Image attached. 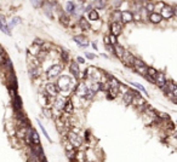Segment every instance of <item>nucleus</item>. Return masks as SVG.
<instances>
[{
	"label": "nucleus",
	"instance_id": "nucleus-33",
	"mask_svg": "<svg viewBox=\"0 0 177 162\" xmlns=\"http://www.w3.org/2000/svg\"><path fill=\"white\" fill-rule=\"evenodd\" d=\"M106 4H107V2L103 1V0H102V1H93V2H92V5H93L95 7H97V9H103L104 6H106Z\"/></svg>",
	"mask_w": 177,
	"mask_h": 162
},
{
	"label": "nucleus",
	"instance_id": "nucleus-39",
	"mask_svg": "<svg viewBox=\"0 0 177 162\" xmlns=\"http://www.w3.org/2000/svg\"><path fill=\"white\" fill-rule=\"evenodd\" d=\"M95 94H96V93H95L93 91L88 89V93H86V97H85V98H86V99H92V98L95 97Z\"/></svg>",
	"mask_w": 177,
	"mask_h": 162
},
{
	"label": "nucleus",
	"instance_id": "nucleus-49",
	"mask_svg": "<svg viewBox=\"0 0 177 162\" xmlns=\"http://www.w3.org/2000/svg\"><path fill=\"white\" fill-rule=\"evenodd\" d=\"M133 19H136V21H140V19H141V15H140V12L133 14Z\"/></svg>",
	"mask_w": 177,
	"mask_h": 162
},
{
	"label": "nucleus",
	"instance_id": "nucleus-25",
	"mask_svg": "<svg viewBox=\"0 0 177 162\" xmlns=\"http://www.w3.org/2000/svg\"><path fill=\"white\" fill-rule=\"evenodd\" d=\"M100 18V16L97 14L96 10H91L90 12H88V21H97Z\"/></svg>",
	"mask_w": 177,
	"mask_h": 162
},
{
	"label": "nucleus",
	"instance_id": "nucleus-23",
	"mask_svg": "<svg viewBox=\"0 0 177 162\" xmlns=\"http://www.w3.org/2000/svg\"><path fill=\"white\" fill-rule=\"evenodd\" d=\"M59 21H61V23H62L64 27H68V26H69V23H71V17H69L68 15H66V14H61Z\"/></svg>",
	"mask_w": 177,
	"mask_h": 162
},
{
	"label": "nucleus",
	"instance_id": "nucleus-41",
	"mask_svg": "<svg viewBox=\"0 0 177 162\" xmlns=\"http://www.w3.org/2000/svg\"><path fill=\"white\" fill-rule=\"evenodd\" d=\"M166 128H169V130H174L175 128V125H174V122L172 121H167V123H166Z\"/></svg>",
	"mask_w": 177,
	"mask_h": 162
},
{
	"label": "nucleus",
	"instance_id": "nucleus-30",
	"mask_svg": "<svg viewBox=\"0 0 177 162\" xmlns=\"http://www.w3.org/2000/svg\"><path fill=\"white\" fill-rule=\"evenodd\" d=\"M157 74H158V70L155 69V68H153V67H148V69H147V75H149L150 77H155L157 76Z\"/></svg>",
	"mask_w": 177,
	"mask_h": 162
},
{
	"label": "nucleus",
	"instance_id": "nucleus-28",
	"mask_svg": "<svg viewBox=\"0 0 177 162\" xmlns=\"http://www.w3.org/2000/svg\"><path fill=\"white\" fill-rule=\"evenodd\" d=\"M76 154H78V151L73 149V150H71V151H67V157L71 160V161H75L76 160Z\"/></svg>",
	"mask_w": 177,
	"mask_h": 162
},
{
	"label": "nucleus",
	"instance_id": "nucleus-16",
	"mask_svg": "<svg viewBox=\"0 0 177 162\" xmlns=\"http://www.w3.org/2000/svg\"><path fill=\"white\" fill-rule=\"evenodd\" d=\"M14 108H15L16 113H17V111H22V99H21V97L17 96V94L14 97Z\"/></svg>",
	"mask_w": 177,
	"mask_h": 162
},
{
	"label": "nucleus",
	"instance_id": "nucleus-43",
	"mask_svg": "<svg viewBox=\"0 0 177 162\" xmlns=\"http://www.w3.org/2000/svg\"><path fill=\"white\" fill-rule=\"evenodd\" d=\"M109 39H110V45H113V46L117 45V38L114 35H109Z\"/></svg>",
	"mask_w": 177,
	"mask_h": 162
},
{
	"label": "nucleus",
	"instance_id": "nucleus-54",
	"mask_svg": "<svg viewBox=\"0 0 177 162\" xmlns=\"http://www.w3.org/2000/svg\"><path fill=\"white\" fill-rule=\"evenodd\" d=\"M114 5H121V1H113Z\"/></svg>",
	"mask_w": 177,
	"mask_h": 162
},
{
	"label": "nucleus",
	"instance_id": "nucleus-44",
	"mask_svg": "<svg viewBox=\"0 0 177 162\" xmlns=\"http://www.w3.org/2000/svg\"><path fill=\"white\" fill-rule=\"evenodd\" d=\"M103 41H104V45H106V46L110 45V39H109V35H104Z\"/></svg>",
	"mask_w": 177,
	"mask_h": 162
},
{
	"label": "nucleus",
	"instance_id": "nucleus-32",
	"mask_svg": "<svg viewBox=\"0 0 177 162\" xmlns=\"http://www.w3.org/2000/svg\"><path fill=\"white\" fill-rule=\"evenodd\" d=\"M19 22H21V19H19L18 17H15V18H14V19H12V21H11L9 24H7V27H9V30L11 29V28H14L16 24H17V23H19Z\"/></svg>",
	"mask_w": 177,
	"mask_h": 162
},
{
	"label": "nucleus",
	"instance_id": "nucleus-46",
	"mask_svg": "<svg viewBox=\"0 0 177 162\" xmlns=\"http://www.w3.org/2000/svg\"><path fill=\"white\" fill-rule=\"evenodd\" d=\"M76 63L78 64H85V59L83 58V57H78L76 58Z\"/></svg>",
	"mask_w": 177,
	"mask_h": 162
},
{
	"label": "nucleus",
	"instance_id": "nucleus-34",
	"mask_svg": "<svg viewBox=\"0 0 177 162\" xmlns=\"http://www.w3.org/2000/svg\"><path fill=\"white\" fill-rule=\"evenodd\" d=\"M127 91H129V87L120 82V85H119V92H120V93H123V96H124L125 93H127Z\"/></svg>",
	"mask_w": 177,
	"mask_h": 162
},
{
	"label": "nucleus",
	"instance_id": "nucleus-18",
	"mask_svg": "<svg viewBox=\"0 0 177 162\" xmlns=\"http://www.w3.org/2000/svg\"><path fill=\"white\" fill-rule=\"evenodd\" d=\"M79 24H80V28L83 30H88L91 28V26H90V23H88V21L85 18V17H80V19H79Z\"/></svg>",
	"mask_w": 177,
	"mask_h": 162
},
{
	"label": "nucleus",
	"instance_id": "nucleus-40",
	"mask_svg": "<svg viewBox=\"0 0 177 162\" xmlns=\"http://www.w3.org/2000/svg\"><path fill=\"white\" fill-rule=\"evenodd\" d=\"M38 123H39V127L41 128V131H43V133H44V135L46 137V138H47V139H49V140H50V137H49V134H47V132H46L45 127L43 126V125H41V122H39V121H38Z\"/></svg>",
	"mask_w": 177,
	"mask_h": 162
},
{
	"label": "nucleus",
	"instance_id": "nucleus-12",
	"mask_svg": "<svg viewBox=\"0 0 177 162\" xmlns=\"http://www.w3.org/2000/svg\"><path fill=\"white\" fill-rule=\"evenodd\" d=\"M148 18H149V21H150L153 24H159L162 21V17L159 12H153V14H150Z\"/></svg>",
	"mask_w": 177,
	"mask_h": 162
},
{
	"label": "nucleus",
	"instance_id": "nucleus-24",
	"mask_svg": "<svg viewBox=\"0 0 177 162\" xmlns=\"http://www.w3.org/2000/svg\"><path fill=\"white\" fill-rule=\"evenodd\" d=\"M73 40L79 45V46H81V45H84V44H88V40H86L85 36H83V35H75L73 38Z\"/></svg>",
	"mask_w": 177,
	"mask_h": 162
},
{
	"label": "nucleus",
	"instance_id": "nucleus-29",
	"mask_svg": "<svg viewBox=\"0 0 177 162\" xmlns=\"http://www.w3.org/2000/svg\"><path fill=\"white\" fill-rule=\"evenodd\" d=\"M146 11L149 12V15L153 14V12H155V5L153 2H147L146 4Z\"/></svg>",
	"mask_w": 177,
	"mask_h": 162
},
{
	"label": "nucleus",
	"instance_id": "nucleus-8",
	"mask_svg": "<svg viewBox=\"0 0 177 162\" xmlns=\"http://www.w3.org/2000/svg\"><path fill=\"white\" fill-rule=\"evenodd\" d=\"M154 84L157 85V86H159L160 89L165 86V84H166V77H165V75L162 73H159L157 74V76L154 77Z\"/></svg>",
	"mask_w": 177,
	"mask_h": 162
},
{
	"label": "nucleus",
	"instance_id": "nucleus-19",
	"mask_svg": "<svg viewBox=\"0 0 177 162\" xmlns=\"http://www.w3.org/2000/svg\"><path fill=\"white\" fill-rule=\"evenodd\" d=\"M0 29L2 30L4 33H6V34H10V30H9V27H7V23H6L5 18H4L1 15H0Z\"/></svg>",
	"mask_w": 177,
	"mask_h": 162
},
{
	"label": "nucleus",
	"instance_id": "nucleus-50",
	"mask_svg": "<svg viewBox=\"0 0 177 162\" xmlns=\"http://www.w3.org/2000/svg\"><path fill=\"white\" fill-rule=\"evenodd\" d=\"M145 77H146V80H148V81H150V82H153V84H154V79H153V77H150L149 75H145Z\"/></svg>",
	"mask_w": 177,
	"mask_h": 162
},
{
	"label": "nucleus",
	"instance_id": "nucleus-15",
	"mask_svg": "<svg viewBox=\"0 0 177 162\" xmlns=\"http://www.w3.org/2000/svg\"><path fill=\"white\" fill-rule=\"evenodd\" d=\"M67 101H68V99H66V98H63V97H58V98L56 99V102H55V108L58 109V110H63V109H64V105L67 103Z\"/></svg>",
	"mask_w": 177,
	"mask_h": 162
},
{
	"label": "nucleus",
	"instance_id": "nucleus-55",
	"mask_svg": "<svg viewBox=\"0 0 177 162\" xmlns=\"http://www.w3.org/2000/svg\"><path fill=\"white\" fill-rule=\"evenodd\" d=\"M174 135H175V138H176V139H177V131H176V132H175V134H174Z\"/></svg>",
	"mask_w": 177,
	"mask_h": 162
},
{
	"label": "nucleus",
	"instance_id": "nucleus-26",
	"mask_svg": "<svg viewBox=\"0 0 177 162\" xmlns=\"http://www.w3.org/2000/svg\"><path fill=\"white\" fill-rule=\"evenodd\" d=\"M132 98L133 96L127 91V93H125L124 96H123V101H124V103L126 104V105H129V104H131V102H132Z\"/></svg>",
	"mask_w": 177,
	"mask_h": 162
},
{
	"label": "nucleus",
	"instance_id": "nucleus-3",
	"mask_svg": "<svg viewBox=\"0 0 177 162\" xmlns=\"http://www.w3.org/2000/svg\"><path fill=\"white\" fill-rule=\"evenodd\" d=\"M62 69H63V64H54V65L47 70L46 76H47L49 79H54V77L58 76L59 74H61Z\"/></svg>",
	"mask_w": 177,
	"mask_h": 162
},
{
	"label": "nucleus",
	"instance_id": "nucleus-10",
	"mask_svg": "<svg viewBox=\"0 0 177 162\" xmlns=\"http://www.w3.org/2000/svg\"><path fill=\"white\" fill-rule=\"evenodd\" d=\"M88 86L85 84H79L76 86V89H75V93L79 96V97H86V93H88Z\"/></svg>",
	"mask_w": 177,
	"mask_h": 162
},
{
	"label": "nucleus",
	"instance_id": "nucleus-35",
	"mask_svg": "<svg viewBox=\"0 0 177 162\" xmlns=\"http://www.w3.org/2000/svg\"><path fill=\"white\" fill-rule=\"evenodd\" d=\"M157 115H158V118H160V120H167V121L170 120V115H167V114H165V113H160V111H159Z\"/></svg>",
	"mask_w": 177,
	"mask_h": 162
},
{
	"label": "nucleus",
	"instance_id": "nucleus-2",
	"mask_svg": "<svg viewBox=\"0 0 177 162\" xmlns=\"http://www.w3.org/2000/svg\"><path fill=\"white\" fill-rule=\"evenodd\" d=\"M68 142H69L74 147H78L83 144V138H81L79 134H76V133H74L73 131H71V132H68Z\"/></svg>",
	"mask_w": 177,
	"mask_h": 162
},
{
	"label": "nucleus",
	"instance_id": "nucleus-27",
	"mask_svg": "<svg viewBox=\"0 0 177 162\" xmlns=\"http://www.w3.org/2000/svg\"><path fill=\"white\" fill-rule=\"evenodd\" d=\"M29 73H30V76H32L33 79H35V77H38V76L40 75V69H39L38 67H33L29 70Z\"/></svg>",
	"mask_w": 177,
	"mask_h": 162
},
{
	"label": "nucleus",
	"instance_id": "nucleus-37",
	"mask_svg": "<svg viewBox=\"0 0 177 162\" xmlns=\"http://www.w3.org/2000/svg\"><path fill=\"white\" fill-rule=\"evenodd\" d=\"M43 111H44V115L46 116V118H52V111L50 110V109H47V108H44L43 109Z\"/></svg>",
	"mask_w": 177,
	"mask_h": 162
},
{
	"label": "nucleus",
	"instance_id": "nucleus-51",
	"mask_svg": "<svg viewBox=\"0 0 177 162\" xmlns=\"http://www.w3.org/2000/svg\"><path fill=\"white\" fill-rule=\"evenodd\" d=\"M0 56H5V51H4V48H2L1 45H0Z\"/></svg>",
	"mask_w": 177,
	"mask_h": 162
},
{
	"label": "nucleus",
	"instance_id": "nucleus-1",
	"mask_svg": "<svg viewBox=\"0 0 177 162\" xmlns=\"http://www.w3.org/2000/svg\"><path fill=\"white\" fill-rule=\"evenodd\" d=\"M71 77L67 76V75H63L62 77L58 79V82H57V89L58 91H68L69 87H71Z\"/></svg>",
	"mask_w": 177,
	"mask_h": 162
},
{
	"label": "nucleus",
	"instance_id": "nucleus-36",
	"mask_svg": "<svg viewBox=\"0 0 177 162\" xmlns=\"http://www.w3.org/2000/svg\"><path fill=\"white\" fill-rule=\"evenodd\" d=\"M132 86H135V87H137V89H140V91H142L143 93H147V91H146V89L142 86V85H140V84H137V82H130Z\"/></svg>",
	"mask_w": 177,
	"mask_h": 162
},
{
	"label": "nucleus",
	"instance_id": "nucleus-17",
	"mask_svg": "<svg viewBox=\"0 0 177 162\" xmlns=\"http://www.w3.org/2000/svg\"><path fill=\"white\" fill-rule=\"evenodd\" d=\"M110 16H112V17H110V19H112V23H120V21H121V12H120L119 10H115V11H113Z\"/></svg>",
	"mask_w": 177,
	"mask_h": 162
},
{
	"label": "nucleus",
	"instance_id": "nucleus-48",
	"mask_svg": "<svg viewBox=\"0 0 177 162\" xmlns=\"http://www.w3.org/2000/svg\"><path fill=\"white\" fill-rule=\"evenodd\" d=\"M106 47H107L108 51H110L112 53H114V46H113V45H108V46H106Z\"/></svg>",
	"mask_w": 177,
	"mask_h": 162
},
{
	"label": "nucleus",
	"instance_id": "nucleus-53",
	"mask_svg": "<svg viewBox=\"0 0 177 162\" xmlns=\"http://www.w3.org/2000/svg\"><path fill=\"white\" fill-rule=\"evenodd\" d=\"M171 101L175 104H177V97H171Z\"/></svg>",
	"mask_w": 177,
	"mask_h": 162
},
{
	"label": "nucleus",
	"instance_id": "nucleus-52",
	"mask_svg": "<svg viewBox=\"0 0 177 162\" xmlns=\"http://www.w3.org/2000/svg\"><path fill=\"white\" fill-rule=\"evenodd\" d=\"M172 10H174V16H176V17H177V6L172 7Z\"/></svg>",
	"mask_w": 177,
	"mask_h": 162
},
{
	"label": "nucleus",
	"instance_id": "nucleus-47",
	"mask_svg": "<svg viewBox=\"0 0 177 162\" xmlns=\"http://www.w3.org/2000/svg\"><path fill=\"white\" fill-rule=\"evenodd\" d=\"M85 56H86V58H88V59H93V58H95V55H93V53H90V52H86V53H85Z\"/></svg>",
	"mask_w": 177,
	"mask_h": 162
},
{
	"label": "nucleus",
	"instance_id": "nucleus-14",
	"mask_svg": "<svg viewBox=\"0 0 177 162\" xmlns=\"http://www.w3.org/2000/svg\"><path fill=\"white\" fill-rule=\"evenodd\" d=\"M30 140H32L33 145H40V137H39L38 132L33 128H32V132H30Z\"/></svg>",
	"mask_w": 177,
	"mask_h": 162
},
{
	"label": "nucleus",
	"instance_id": "nucleus-11",
	"mask_svg": "<svg viewBox=\"0 0 177 162\" xmlns=\"http://www.w3.org/2000/svg\"><path fill=\"white\" fill-rule=\"evenodd\" d=\"M69 69H71V73L75 79L79 77L80 75V69H79V64L76 62H71V65H69Z\"/></svg>",
	"mask_w": 177,
	"mask_h": 162
},
{
	"label": "nucleus",
	"instance_id": "nucleus-21",
	"mask_svg": "<svg viewBox=\"0 0 177 162\" xmlns=\"http://www.w3.org/2000/svg\"><path fill=\"white\" fill-rule=\"evenodd\" d=\"M74 110V105H73V102H72V99H68L67 101V103L64 105V109H63V111L64 113H67V114H72Z\"/></svg>",
	"mask_w": 177,
	"mask_h": 162
},
{
	"label": "nucleus",
	"instance_id": "nucleus-42",
	"mask_svg": "<svg viewBox=\"0 0 177 162\" xmlns=\"http://www.w3.org/2000/svg\"><path fill=\"white\" fill-rule=\"evenodd\" d=\"M32 4L34 5V7H40L41 5H44V1H32Z\"/></svg>",
	"mask_w": 177,
	"mask_h": 162
},
{
	"label": "nucleus",
	"instance_id": "nucleus-4",
	"mask_svg": "<svg viewBox=\"0 0 177 162\" xmlns=\"http://www.w3.org/2000/svg\"><path fill=\"white\" fill-rule=\"evenodd\" d=\"M135 56H133L132 53L130 52V51H124V55H123V57H121V60L124 62V64L125 65H127V67H133V60H135Z\"/></svg>",
	"mask_w": 177,
	"mask_h": 162
},
{
	"label": "nucleus",
	"instance_id": "nucleus-20",
	"mask_svg": "<svg viewBox=\"0 0 177 162\" xmlns=\"http://www.w3.org/2000/svg\"><path fill=\"white\" fill-rule=\"evenodd\" d=\"M67 12L71 14V15H75V11H76V6H75V2L73 1H68L67 2V7H66Z\"/></svg>",
	"mask_w": 177,
	"mask_h": 162
},
{
	"label": "nucleus",
	"instance_id": "nucleus-6",
	"mask_svg": "<svg viewBox=\"0 0 177 162\" xmlns=\"http://www.w3.org/2000/svg\"><path fill=\"white\" fill-rule=\"evenodd\" d=\"M45 89H46V93H47L49 96H51V97H55V96H57V93H58L57 85H56V84H52V82L46 84Z\"/></svg>",
	"mask_w": 177,
	"mask_h": 162
},
{
	"label": "nucleus",
	"instance_id": "nucleus-7",
	"mask_svg": "<svg viewBox=\"0 0 177 162\" xmlns=\"http://www.w3.org/2000/svg\"><path fill=\"white\" fill-rule=\"evenodd\" d=\"M109 29H110V35H114V36L117 38V36L120 35V33H121L123 26H121V23H110Z\"/></svg>",
	"mask_w": 177,
	"mask_h": 162
},
{
	"label": "nucleus",
	"instance_id": "nucleus-13",
	"mask_svg": "<svg viewBox=\"0 0 177 162\" xmlns=\"http://www.w3.org/2000/svg\"><path fill=\"white\" fill-rule=\"evenodd\" d=\"M133 21V14L130 11H123L121 12V22L123 23H129Z\"/></svg>",
	"mask_w": 177,
	"mask_h": 162
},
{
	"label": "nucleus",
	"instance_id": "nucleus-38",
	"mask_svg": "<svg viewBox=\"0 0 177 162\" xmlns=\"http://www.w3.org/2000/svg\"><path fill=\"white\" fill-rule=\"evenodd\" d=\"M61 58L63 59V62H68V60H69V56H68V53H67L66 51H62V53H61Z\"/></svg>",
	"mask_w": 177,
	"mask_h": 162
},
{
	"label": "nucleus",
	"instance_id": "nucleus-5",
	"mask_svg": "<svg viewBox=\"0 0 177 162\" xmlns=\"http://www.w3.org/2000/svg\"><path fill=\"white\" fill-rule=\"evenodd\" d=\"M132 105L135 106H137L138 109H141V110H143V109H146V101L141 97V96H136V97H133L132 98V102H131Z\"/></svg>",
	"mask_w": 177,
	"mask_h": 162
},
{
	"label": "nucleus",
	"instance_id": "nucleus-31",
	"mask_svg": "<svg viewBox=\"0 0 177 162\" xmlns=\"http://www.w3.org/2000/svg\"><path fill=\"white\" fill-rule=\"evenodd\" d=\"M145 65H146V63L142 59L135 58V60H133V68H140V67H145Z\"/></svg>",
	"mask_w": 177,
	"mask_h": 162
},
{
	"label": "nucleus",
	"instance_id": "nucleus-22",
	"mask_svg": "<svg viewBox=\"0 0 177 162\" xmlns=\"http://www.w3.org/2000/svg\"><path fill=\"white\" fill-rule=\"evenodd\" d=\"M124 51H125V48H124L123 46H120V45H118V44L114 46V55H115L118 58H121V57H123Z\"/></svg>",
	"mask_w": 177,
	"mask_h": 162
},
{
	"label": "nucleus",
	"instance_id": "nucleus-9",
	"mask_svg": "<svg viewBox=\"0 0 177 162\" xmlns=\"http://www.w3.org/2000/svg\"><path fill=\"white\" fill-rule=\"evenodd\" d=\"M160 15H162V19H164V18H165V19H169V18H171V17L174 16V10H172L171 6H166V5H165V7L162 10Z\"/></svg>",
	"mask_w": 177,
	"mask_h": 162
},
{
	"label": "nucleus",
	"instance_id": "nucleus-45",
	"mask_svg": "<svg viewBox=\"0 0 177 162\" xmlns=\"http://www.w3.org/2000/svg\"><path fill=\"white\" fill-rule=\"evenodd\" d=\"M74 147L69 143V142H67V144H66V151H71V150H73Z\"/></svg>",
	"mask_w": 177,
	"mask_h": 162
}]
</instances>
